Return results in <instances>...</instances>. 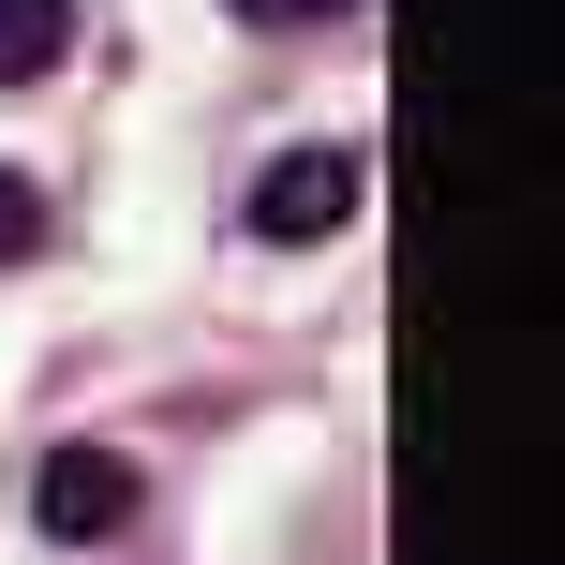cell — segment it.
I'll list each match as a JSON object with an SVG mask.
<instances>
[{
	"mask_svg": "<svg viewBox=\"0 0 565 565\" xmlns=\"http://www.w3.org/2000/svg\"><path fill=\"white\" fill-rule=\"evenodd\" d=\"M342 224H358V149H282L254 179V238H282V254H312Z\"/></svg>",
	"mask_w": 565,
	"mask_h": 565,
	"instance_id": "6da1fadb",
	"label": "cell"
},
{
	"mask_svg": "<svg viewBox=\"0 0 565 565\" xmlns=\"http://www.w3.org/2000/svg\"><path fill=\"white\" fill-rule=\"evenodd\" d=\"M30 521H45L60 551H105L119 521H135V461H119V447H60L45 491H30Z\"/></svg>",
	"mask_w": 565,
	"mask_h": 565,
	"instance_id": "7a4b0ae2",
	"label": "cell"
},
{
	"mask_svg": "<svg viewBox=\"0 0 565 565\" xmlns=\"http://www.w3.org/2000/svg\"><path fill=\"white\" fill-rule=\"evenodd\" d=\"M60 45H75V0H0V89H15V75H45Z\"/></svg>",
	"mask_w": 565,
	"mask_h": 565,
	"instance_id": "3957f363",
	"label": "cell"
},
{
	"mask_svg": "<svg viewBox=\"0 0 565 565\" xmlns=\"http://www.w3.org/2000/svg\"><path fill=\"white\" fill-rule=\"evenodd\" d=\"M30 254H45V194L0 164V268H30Z\"/></svg>",
	"mask_w": 565,
	"mask_h": 565,
	"instance_id": "277c9868",
	"label": "cell"
},
{
	"mask_svg": "<svg viewBox=\"0 0 565 565\" xmlns=\"http://www.w3.org/2000/svg\"><path fill=\"white\" fill-rule=\"evenodd\" d=\"M298 15H312V0H298Z\"/></svg>",
	"mask_w": 565,
	"mask_h": 565,
	"instance_id": "5b68a950",
	"label": "cell"
}]
</instances>
